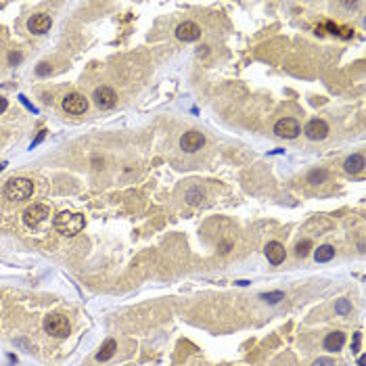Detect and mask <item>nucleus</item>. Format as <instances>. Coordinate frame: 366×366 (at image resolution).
<instances>
[{
  "label": "nucleus",
  "instance_id": "25",
  "mask_svg": "<svg viewBox=\"0 0 366 366\" xmlns=\"http://www.w3.org/2000/svg\"><path fill=\"white\" fill-rule=\"evenodd\" d=\"M7 107H9V101H7L5 97H0V113H5V111H7Z\"/></svg>",
  "mask_w": 366,
  "mask_h": 366
},
{
  "label": "nucleus",
  "instance_id": "2",
  "mask_svg": "<svg viewBox=\"0 0 366 366\" xmlns=\"http://www.w3.org/2000/svg\"><path fill=\"white\" fill-rule=\"evenodd\" d=\"M34 195V182L28 178H11L5 185V197L9 201H26Z\"/></svg>",
  "mask_w": 366,
  "mask_h": 366
},
{
  "label": "nucleus",
  "instance_id": "27",
  "mask_svg": "<svg viewBox=\"0 0 366 366\" xmlns=\"http://www.w3.org/2000/svg\"><path fill=\"white\" fill-rule=\"evenodd\" d=\"M44 136H47V130H42V132H40V134H38V139H36V141H34V143H32V149H34V147H36V145H38V143H42V139H44Z\"/></svg>",
  "mask_w": 366,
  "mask_h": 366
},
{
  "label": "nucleus",
  "instance_id": "21",
  "mask_svg": "<svg viewBox=\"0 0 366 366\" xmlns=\"http://www.w3.org/2000/svg\"><path fill=\"white\" fill-rule=\"evenodd\" d=\"M335 310H337L339 314H348V312L352 310V306H350V302H348V300H339V302H337V306H335Z\"/></svg>",
  "mask_w": 366,
  "mask_h": 366
},
{
  "label": "nucleus",
  "instance_id": "11",
  "mask_svg": "<svg viewBox=\"0 0 366 366\" xmlns=\"http://www.w3.org/2000/svg\"><path fill=\"white\" fill-rule=\"evenodd\" d=\"M264 254H266V258H268V262H270L272 266L283 264V262H285V258H287L285 247H283L279 241H270V243L266 245V249H264Z\"/></svg>",
  "mask_w": 366,
  "mask_h": 366
},
{
  "label": "nucleus",
  "instance_id": "14",
  "mask_svg": "<svg viewBox=\"0 0 366 366\" xmlns=\"http://www.w3.org/2000/svg\"><path fill=\"white\" fill-rule=\"evenodd\" d=\"M364 155H360V153H354L352 157H348L346 159V164H343V168H346V172L348 174H360L362 170H364Z\"/></svg>",
  "mask_w": 366,
  "mask_h": 366
},
{
  "label": "nucleus",
  "instance_id": "15",
  "mask_svg": "<svg viewBox=\"0 0 366 366\" xmlns=\"http://www.w3.org/2000/svg\"><path fill=\"white\" fill-rule=\"evenodd\" d=\"M116 350H118L116 339H107V341L103 343L101 352L97 354V360H99V362H107V360H111V358H113V354H116Z\"/></svg>",
  "mask_w": 366,
  "mask_h": 366
},
{
  "label": "nucleus",
  "instance_id": "16",
  "mask_svg": "<svg viewBox=\"0 0 366 366\" xmlns=\"http://www.w3.org/2000/svg\"><path fill=\"white\" fill-rule=\"evenodd\" d=\"M335 258V249L331 245H320L316 251H314V260L320 262V264H325V262H331Z\"/></svg>",
  "mask_w": 366,
  "mask_h": 366
},
{
  "label": "nucleus",
  "instance_id": "13",
  "mask_svg": "<svg viewBox=\"0 0 366 366\" xmlns=\"http://www.w3.org/2000/svg\"><path fill=\"white\" fill-rule=\"evenodd\" d=\"M343 346H346V335L341 331H335V333H329L325 337V350L327 352H339Z\"/></svg>",
  "mask_w": 366,
  "mask_h": 366
},
{
  "label": "nucleus",
  "instance_id": "7",
  "mask_svg": "<svg viewBox=\"0 0 366 366\" xmlns=\"http://www.w3.org/2000/svg\"><path fill=\"white\" fill-rule=\"evenodd\" d=\"M203 145H205V136H203L201 132H197V130L185 132V134H182V139H180V147L185 149L187 153H195V151H199Z\"/></svg>",
  "mask_w": 366,
  "mask_h": 366
},
{
  "label": "nucleus",
  "instance_id": "5",
  "mask_svg": "<svg viewBox=\"0 0 366 366\" xmlns=\"http://www.w3.org/2000/svg\"><path fill=\"white\" fill-rule=\"evenodd\" d=\"M274 132H277V136H281V139H297L302 132V126L293 118H283L274 126Z\"/></svg>",
  "mask_w": 366,
  "mask_h": 366
},
{
  "label": "nucleus",
  "instance_id": "9",
  "mask_svg": "<svg viewBox=\"0 0 366 366\" xmlns=\"http://www.w3.org/2000/svg\"><path fill=\"white\" fill-rule=\"evenodd\" d=\"M304 132L310 141H323L329 136V124L325 120H312V122H308Z\"/></svg>",
  "mask_w": 366,
  "mask_h": 366
},
{
  "label": "nucleus",
  "instance_id": "28",
  "mask_svg": "<svg viewBox=\"0 0 366 366\" xmlns=\"http://www.w3.org/2000/svg\"><path fill=\"white\" fill-rule=\"evenodd\" d=\"M358 364H360V366H364V364H366V358H364V356H360V358H358Z\"/></svg>",
  "mask_w": 366,
  "mask_h": 366
},
{
  "label": "nucleus",
  "instance_id": "4",
  "mask_svg": "<svg viewBox=\"0 0 366 366\" xmlns=\"http://www.w3.org/2000/svg\"><path fill=\"white\" fill-rule=\"evenodd\" d=\"M51 216V208L44 203H34L30 208L24 212V222L30 226V228H38L44 220H49Z\"/></svg>",
  "mask_w": 366,
  "mask_h": 366
},
{
  "label": "nucleus",
  "instance_id": "29",
  "mask_svg": "<svg viewBox=\"0 0 366 366\" xmlns=\"http://www.w3.org/2000/svg\"><path fill=\"white\" fill-rule=\"evenodd\" d=\"M5 166H7V164H0V172H3V170H5Z\"/></svg>",
  "mask_w": 366,
  "mask_h": 366
},
{
  "label": "nucleus",
  "instance_id": "3",
  "mask_svg": "<svg viewBox=\"0 0 366 366\" xmlns=\"http://www.w3.org/2000/svg\"><path fill=\"white\" fill-rule=\"evenodd\" d=\"M44 331H47L49 335H53V337H57V339H63V337L70 335L72 327H70V320H67L65 316L51 314V316L44 318Z\"/></svg>",
  "mask_w": 366,
  "mask_h": 366
},
{
  "label": "nucleus",
  "instance_id": "20",
  "mask_svg": "<svg viewBox=\"0 0 366 366\" xmlns=\"http://www.w3.org/2000/svg\"><path fill=\"white\" fill-rule=\"evenodd\" d=\"M283 297H285V295H283L281 291H274V293H264V295H262V300H264L266 304H279Z\"/></svg>",
  "mask_w": 366,
  "mask_h": 366
},
{
  "label": "nucleus",
  "instance_id": "1",
  "mask_svg": "<svg viewBox=\"0 0 366 366\" xmlns=\"http://www.w3.org/2000/svg\"><path fill=\"white\" fill-rule=\"evenodd\" d=\"M84 224H86L84 216L82 214H74V212H61L53 220L55 231L61 233L63 237H76L78 233H82Z\"/></svg>",
  "mask_w": 366,
  "mask_h": 366
},
{
  "label": "nucleus",
  "instance_id": "19",
  "mask_svg": "<svg viewBox=\"0 0 366 366\" xmlns=\"http://www.w3.org/2000/svg\"><path fill=\"white\" fill-rule=\"evenodd\" d=\"M310 249H312V243L306 239V241H302V243H297L295 254H297V258H306V256H310Z\"/></svg>",
  "mask_w": 366,
  "mask_h": 366
},
{
  "label": "nucleus",
  "instance_id": "6",
  "mask_svg": "<svg viewBox=\"0 0 366 366\" xmlns=\"http://www.w3.org/2000/svg\"><path fill=\"white\" fill-rule=\"evenodd\" d=\"M63 109L67 113H72V116H82V113H86V109H88V99L84 95H78V93L67 95L63 99Z\"/></svg>",
  "mask_w": 366,
  "mask_h": 366
},
{
  "label": "nucleus",
  "instance_id": "24",
  "mask_svg": "<svg viewBox=\"0 0 366 366\" xmlns=\"http://www.w3.org/2000/svg\"><path fill=\"white\" fill-rule=\"evenodd\" d=\"M19 61H21V55H19V53H11V55H9V63H11V65H15V63H19Z\"/></svg>",
  "mask_w": 366,
  "mask_h": 366
},
{
  "label": "nucleus",
  "instance_id": "17",
  "mask_svg": "<svg viewBox=\"0 0 366 366\" xmlns=\"http://www.w3.org/2000/svg\"><path fill=\"white\" fill-rule=\"evenodd\" d=\"M329 178V172L327 170H312L308 174V182H312V185H323V182Z\"/></svg>",
  "mask_w": 366,
  "mask_h": 366
},
{
  "label": "nucleus",
  "instance_id": "18",
  "mask_svg": "<svg viewBox=\"0 0 366 366\" xmlns=\"http://www.w3.org/2000/svg\"><path fill=\"white\" fill-rule=\"evenodd\" d=\"M187 201H189L191 205L201 203V201H203V191H201V189H197V187L189 189V193H187Z\"/></svg>",
  "mask_w": 366,
  "mask_h": 366
},
{
  "label": "nucleus",
  "instance_id": "26",
  "mask_svg": "<svg viewBox=\"0 0 366 366\" xmlns=\"http://www.w3.org/2000/svg\"><path fill=\"white\" fill-rule=\"evenodd\" d=\"M360 339H362V335H360V333H356V339H354V350H352V352H358V350H360Z\"/></svg>",
  "mask_w": 366,
  "mask_h": 366
},
{
  "label": "nucleus",
  "instance_id": "12",
  "mask_svg": "<svg viewBox=\"0 0 366 366\" xmlns=\"http://www.w3.org/2000/svg\"><path fill=\"white\" fill-rule=\"evenodd\" d=\"M51 26H53V19L49 17V15H44V13H40V15H34L30 21H28V30L32 32V34H47L49 30H51Z\"/></svg>",
  "mask_w": 366,
  "mask_h": 366
},
{
  "label": "nucleus",
  "instance_id": "22",
  "mask_svg": "<svg viewBox=\"0 0 366 366\" xmlns=\"http://www.w3.org/2000/svg\"><path fill=\"white\" fill-rule=\"evenodd\" d=\"M312 366H335V362H333L331 358H318Z\"/></svg>",
  "mask_w": 366,
  "mask_h": 366
},
{
  "label": "nucleus",
  "instance_id": "10",
  "mask_svg": "<svg viewBox=\"0 0 366 366\" xmlns=\"http://www.w3.org/2000/svg\"><path fill=\"white\" fill-rule=\"evenodd\" d=\"M95 103H97V107H101V109H111L113 105L118 103V95L113 93V88L101 86V88L95 90Z\"/></svg>",
  "mask_w": 366,
  "mask_h": 366
},
{
  "label": "nucleus",
  "instance_id": "8",
  "mask_svg": "<svg viewBox=\"0 0 366 366\" xmlns=\"http://www.w3.org/2000/svg\"><path fill=\"white\" fill-rule=\"evenodd\" d=\"M176 38L182 42H195L201 38V28L193 24V21H185V24H180L176 28Z\"/></svg>",
  "mask_w": 366,
  "mask_h": 366
},
{
  "label": "nucleus",
  "instance_id": "23",
  "mask_svg": "<svg viewBox=\"0 0 366 366\" xmlns=\"http://www.w3.org/2000/svg\"><path fill=\"white\" fill-rule=\"evenodd\" d=\"M51 72V67H49V63H40V67H38V74L40 76H47Z\"/></svg>",
  "mask_w": 366,
  "mask_h": 366
}]
</instances>
